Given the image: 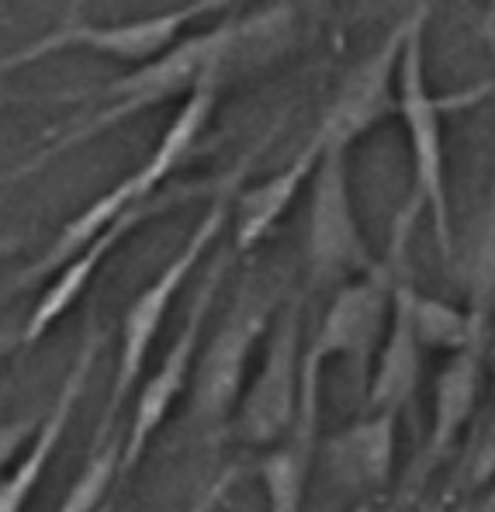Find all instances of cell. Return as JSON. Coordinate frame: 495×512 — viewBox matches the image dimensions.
I'll return each instance as SVG.
<instances>
[{"label": "cell", "instance_id": "6da1fadb", "mask_svg": "<svg viewBox=\"0 0 495 512\" xmlns=\"http://www.w3.org/2000/svg\"><path fill=\"white\" fill-rule=\"evenodd\" d=\"M281 125H284V118H277V122L257 139V146L246 149L243 160L222 173V187L212 194L205 215H201V222L191 229V236L180 246V253L129 301V308H125V315H122V329H118V357H115V378H111V395H108V405H104L101 423H97V433H115L118 429V416H122L132 391L139 388L142 374H146L149 353H153L156 336L163 333V322H167L180 288H184L187 277L194 274V267L205 260V253L219 243L225 225L232 222V205H236V194L243 191L246 173L253 170L260 153L274 142Z\"/></svg>", "mask_w": 495, "mask_h": 512}, {"label": "cell", "instance_id": "7a4b0ae2", "mask_svg": "<svg viewBox=\"0 0 495 512\" xmlns=\"http://www.w3.org/2000/svg\"><path fill=\"white\" fill-rule=\"evenodd\" d=\"M229 52H232V21H222V25L208 28V32L191 35V39H180L174 49L163 52L160 59H153V63H146V66H135L132 73L118 77L115 84L97 90L101 108L90 111L87 118L73 122L70 128H63V132L45 149H39L32 160L14 167L11 173H4L0 184H14V180H21V177H32V173H39L49 160L70 153V149H77V146H87L90 139L104 135L108 128L129 122V118L142 115V111L160 108V104L177 101V97H191L205 80H222V84H229L232 80Z\"/></svg>", "mask_w": 495, "mask_h": 512}, {"label": "cell", "instance_id": "3957f363", "mask_svg": "<svg viewBox=\"0 0 495 512\" xmlns=\"http://www.w3.org/2000/svg\"><path fill=\"white\" fill-rule=\"evenodd\" d=\"M222 87H225L222 80H205L191 97H184V104H180L177 115L170 118L167 132L160 135L153 153H149L129 177L118 180L111 191H104L101 198L90 201L77 218H70V222L63 225V232L52 239L49 250L42 256H35V260L21 270L18 281H14V291L32 288V284H39V281H49L63 263H70L73 256L84 250L97 232L108 229L118 215L132 212V208L146 205V201H153L156 194L167 191V180L184 167L187 156L194 153V146H198L201 135H205L208 122H212L215 108H219Z\"/></svg>", "mask_w": 495, "mask_h": 512}, {"label": "cell", "instance_id": "277c9868", "mask_svg": "<svg viewBox=\"0 0 495 512\" xmlns=\"http://www.w3.org/2000/svg\"><path fill=\"white\" fill-rule=\"evenodd\" d=\"M433 0H423L419 21L409 35L399 66V118L405 128L412 153V194L423 198L426 215L433 222L437 250L444 263L454 267L457 260V236H454V212H450V187H447V149H444V118L454 111L475 108L485 97L495 94L492 80L457 90V94H433L426 80V25H430Z\"/></svg>", "mask_w": 495, "mask_h": 512}, {"label": "cell", "instance_id": "5b68a950", "mask_svg": "<svg viewBox=\"0 0 495 512\" xmlns=\"http://www.w3.org/2000/svg\"><path fill=\"white\" fill-rule=\"evenodd\" d=\"M277 312H281L277 291L246 288L222 315L208 343H201L191 378V419L205 443H219L229 433L239 398L246 391L253 353L260 350V343H267Z\"/></svg>", "mask_w": 495, "mask_h": 512}, {"label": "cell", "instance_id": "8992f818", "mask_svg": "<svg viewBox=\"0 0 495 512\" xmlns=\"http://www.w3.org/2000/svg\"><path fill=\"white\" fill-rule=\"evenodd\" d=\"M378 256L357 218L350 184V149H326L309 184L305 267L312 288H343L378 267Z\"/></svg>", "mask_w": 495, "mask_h": 512}, {"label": "cell", "instance_id": "52a82bcc", "mask_svg": "<svg viewBox=\"0 0 495 512\" xmlns=\"http://www.w3.org/2000/svg\"><path fill=\"white\" fill-rule=\"evenodd\" d=\"M302 298L281 305L267 333L264 357L239 398V409L225 440H236L253 450H270L291 433L302 402Z\"/></svg>", "mask_w": 495, "mask_h": 512}, {"label": "cell", "instance_id": "ba28073f", "mask_svg": "<svg viewBox=\"0 0 495 512\" xmlns=\"http://www.w3.org/2000/svg\"><path fill=\"white\" fill-rule=\"evenodd\" d=\"M419 11H423V0H416L409 14H402L388 28L385 39L374 45L357 66H350L347 77L340 80L336 94L329 97V104L322 108L319 122L312 128V135H319L326 149H354L381 122L399 115V66L412 28L419 21Z\"/></svg>", "mask_w": 495, "mask_h": 512}, {"label": "cell", "instance_id": "9c48e42d", "mask_svg": "<svg viewBox=\"0 0 495 512\" xmlns=\"http://www.w3.org/2000/svg\"><path fill=\"white\" fill-rule=\"evenodd\" d=\"M232 267V253H222L215 260V267L208 270V277L201 281L198 295H194L191 308H187V319L180 326V333L174 336V343L167 346L160 367L139 384V395L132 405V419L125 429V447H122V485L129 481V474L139 468V461L146 457L153 436L160 433L163 423L170 419V412L177 409L180 395L187 391V384L194 378V364H198V350L205 340V326L208 315L215 308L219 288Z\"/></svg>", "mask_w": 495, "mask_h": 512}, {"label": "cell", "instance_id": "30bf717a", "mask_svg": "<svg viewBox=\"0 0 495 512\" xmlns=\"http://www.w3.org/2000/svg\"><path fill=\"white\" fill-rule=\"evenodd\" d=\"M225 4H232V0H191V4H184V7H174V11L149 14V18H135V21H115V25H90V21H80V18L63 21L56 32L28 42L25 49L0 56V73L32 66V63H39V59L56 56V52H66V49H87V52H97V56L118 59V63L146 66V63H153V59H160L163 52L174 49L191 21L219 11Z\"/></svg>", "mask_w": 495, "mask_h": 512}, {"label": "cell", "instance_id": "8fae6325", "mask_svg": "<svg viewBox=\"0 0 495 512\" xmlns=\"http://www.w3.org/2000/svg\"><path fill=\"white\" fill-rule=\"evenodd\" d=\"M222 187V177L215 180H198V184H184V187H167L163 194H156L153 201H146V205L132 208V212L118 215L115 222L108 225L104 232H97L94 239L73 256L70 263H63V267L56 270V274L45 281V291L39 295V301L32 305V312L25 315V350H32V346H39L45 336L52 333V329L59 326V322L66 319V315L77 308V301L87 295V288L94 284L97 270L104 267V263L115 256L118 246L125 243L129 236L142 229V225H149L153 218L174 212L177 205H184V201L191 198H201V194H208L212 198L215 191Z\"/></svg>", "mask_w": 495, "mask_h": 512}, {"label": "cell", "instance_id": "7c38bea8", "mask_svg": "<svg viewBox=\"0 0 495 512\" xmlns=\"http://www.w3.org/2000/svg\"><path fill=\"white\" fill-rule=\"evenodd\" d=\"M485 350L489 343L475 340L464 350L450 353V360L444 364V371L437 374V388H433V423H430V436H426L423 450L416 454L409 468V478L402 481L399 495L388 509L402 512L409 502H416L423 495V488L430 485V478L437 474L440 464L450 457V450L461 443V436L468 433L471 419L478 412V398H482V388L489 381V371H485Z\"/></svg>", "mask_w": 495, "mask_h": 512}, {"label": "cell", "instance_id": "4fadbf2b", "mask_svg": "<svg viewBox=\"0 0 495 512\" xmlns=\"http://www.w3.org/2000/svg\"><path fill=\"white\" fill-rule=\"evenodd\" d=\"M101 350H104V333L90 322L77 353H73L70 367H66L63 381H59L56 398H52V405L42 412V423L35 429L32 443H28V450L14 461V468L0 481V512H25L32 495L39 492L45 471L52 468V461H56V454H59V443H63L73 416H77L80 398H84L87 384L94 378Z\"/></svg>", "mask_w": 495, "mask_h": 512}, {"label": "cell", "instance_id": "5bb4252c", "mask_svg": "<svg viewBox=\"0 0 495 512\" xmlns=\"http://www.w3.org/2000/svg\"><path fill=\"white\" fill-rule=\"evenodd\" d=\"M322 374L326 367L312 357L302 360V402L291 433L264 457H257L253 471L264 485L267 512H302L305 492H309L312 461L319 450V416H322Z\"/></svg>", "mask_w": 495, "mask_h": 512}, {"label": "cell", "instance_id": "9a60e30c", "mask_svg": "<svg viewBox=\"0 0 495 512\" xmlns=\"http://www.w3.org/2000/svg\"><path fill=\"white\" fill-rule=\"evenodd\" d=\"M395 457H399V416L392 412H367L322 443L329 478L354 499H378L381 492H388L395 478Z\"/></svg>", "mask_w": 495, "mask_h": 512}, {"label": "cell", "instance_id": "2e32d148", "mask_svg": "<svg viewBox=\"0 0 495 512\" xmlns=\"http://www.w3.org/2000/svg\"><path fill=\"white\" fill-rule=\"evenodd\" d=\"M409 253V250H405ZM405 253L399 256V274H395V295H392V319L385 329V343H381L378 357H374L371 381L364 388L367 412H392L402 416L412 402H416L419 381H423V343L412 326V274Z\"/></svg>", "mask_w": 495, "mask_h": 512}, {"label": "cell", "instance_id": "e0dca14e", "mask_svg": "<svg viewBox=\"0 0 495 512\" xmlns=\"http://www.w3.org/2000/svg\"><path fill=\"white\" fill-rule=\"evenodd\" d=\"M322 146L319 135H309V142L302 146V153L288 163L284 170H277L274 177L260 180V184H250L236 194V205H232V250L236 253H250L257 250L260 243L277 229L284 215L291 212L298 191L305 184H312V173L319 167Z\"/></svg>", "mask_w": 495, "mask_h": 512}, {"label": "cell", "instance_id": "ac0fdd59", "mask_svg": "<svg viewBox=\"0 0 495 512\" xmlns=\"http://www.w3.org/2000/svg\"><path fill=\"white\" fill-rule=\"evenodd\" d=\"M464 308H468L475 329L492 340L495 329V173L489 184V198L478 215L475 236L464 256Z\"/></svg>", "mask_w": 495, "mask_h": 512}, {"label": "cell", "instance_id": "d6986e66", "mask_svg": "<svg viewBox=\"0 0 495 512\" xmlns=\"http://www.w3.org/2000/svg\"><path fill=\"white\" fill-rule=\"evenodd\" d=\"M409 305H412V326H416V336H419V343H423V350L457 353L475 340L489 343V336H485L482 329H475L468 308H457L444 298L426 295L416 284H412V291H409Z\"/></svg>", "mask_w": 495, "mask_h": 512}, {"label": "cell", "instance_id": "ffe728a7", "mask_svg": "<svg viewBox=\"0 0 495 512\" xmlns=\"http://www.w3.org/2000/svg\"><path fill=\"white\" fill-rule=\"evenodd\" d=\"M122 447L125 440H118V429L115 433H94L84 471L77 474V481L63 495L56 512H101L111 488L122 485Z\"/></svg>", "mask_w": 495, "mask_h": 512}, {"label": "cell", "instance_id": "44dd1931", "mask_svg": "<svg viewBox=\"0 0 495 512\" xmlns=\"http://www.w3.org/2000/svg\"><path fill=\"white\" fill-rule=\"evenodd\" d=\"M450 481H457L464 495H475L495 481V416L482 429H475L468 440V450L461 457V468Z\"/></svg>", "mask_w": 495, "mask_h": 512}, {"label": "cell", "instance_id": "7402d4cb", "mask_svg": "<svg viewBox=\"0 0 495 512\" xmlns=\"http://www.w3.org/2000/svg\"><path fill=\"white\" fill-rule=\"evenodd\" d=\"M42 416H4L0 412V481H4V474L14 468V461L21 457V447H28L35 436V429H39Z\"/></svg>", "mask_w": 495, "mask_h": 512}, {"label": "cell", "instance_id": "603a6c76", "mask_svg": "<svg viewBox=\"0 0 495 512\" xmlns=\"http://www.w3.org/2000/svg\"><path fill=\"white\" fill-rule=\"evenodd\" d=\"M239 474H243L239 464H225L222 471H215L212 478L205 481V488L194 495V502H191V509H187V512H222L225 499H229V492L236 488Z\"/></svg>", "mask_w": 495, "mask_h": 512}, {"label": "cell", "instance_id": "cb8c5ba5", "mask_svg": "<svg viewBox=\"0 0 495 512\" xmlns=\"http://www.w3.org/2000/svg\"><path fill=\"white\" fill-rule=\"evenodd\" d=\"M25 350V319L21 322H0V367L7 357Z\"/></svg>", "mask_w": 495, "mask_h": 512}, {"label": "cell", "instance_id": "d4e9b609", "mask_svg": "<svg viewBox=\"0 0 495 512\" xmlns=\"http://www.w3.org/2000/svg\"><path fill=\"white\" fill-rule=\"evenodd\" d=\"M295 7V14L302 18V25H319L322 18H329L333 0H288Z\"/></svg>", "mask_w": 495, "mask_h": 512}, {"label": "cell", "instance_id": "484cf974", "mask_svg": "<svg viewBox=\"0 0 495 512\" xmlns=\"http://www.w3.org/2000/svg\"><path fill=\"white\" fill-rule=\"evenodd\" d=\"M461 495H464V492L457 488V481H450L444 492H440L437 499H433L423 512H454V506H457V499H461Z\"/></svg>", "mask_w": 495, "mask_h": 512}, {"label": "cell", "instance_id": "4316f807", "mask_svg": "<svg viewBox=\"0 0 495 512\" xmlns=\"http://www.w3.org/2000/svg\"><path fill=\"white\" fill-rule=\"evenodd\" d=\"M468 512H495V481L482 492L468 495Z\"/></svg>", "mask_w": 495, "mask_h": 512}, {"label": "cell", "instance_id": "83f0119b", "mask_svg": "<svg viewBox=\"0 0 495 512\" xmlns=\"http://www.w3.org/2000/svg\"><path fill=\"white\" fill-rule=\"evenodd\" d=\"M478 32H482L485 45H489L492 56H495V14H482V25H478Z\"/></svg>", "mask_w": 495, "mask_h": 512}, {"label": "cell", "instance_id": "f1b7e54d", "mask_svg": "<svg viewBox=\"0 0 495 512\" xmlns=\"http://www.w3.org/2000/svg\"><path fill=\"white\" fill-rule=\"evenodd\" d=\"M485 371H489V388H492V402H495V329H492L489 350H485Z\"/></svg>", "mask_w": 495, "mask_h": 512}, {"label": "cell", "instance_id": "f546056e", "mask_svg": "<svg viewBox=\"0 0 495 512\" xmlns=\"http://www.w3.org/2000/svg\"><path fill=\"white\" fill-rule=\"evenodd\" d=\"M21 243H25L21 236H0V260H4V256H11V253H18Z\"/></svg>", "mask_w": 495, "mask_h": 512}, {"label": "cell", "instance_id": "4dcf8cb0", "mask_svg": "<svg viewBox=\"0 0 495 512\" xmlns=\"http://www.w3.org/2000/svg\"><path fill=\"white\" fill-rule=\"evenodd\" d=\"M454 512H468V495H461V499H457V506H454Z\"/></svg>", "mask_w": 495, "mask_h": 512}, {"label": "cell", "instance_id": "1f68e13d", "mask_svg": "<svg viewBox=\"0 0 495 512\" xmlns=\"http://www.w3.org/2000/svg\"><path fill=\"white\" fill-rule=\"evenodd\" d=\"M485 4H489L485 7V14H495V0H485Z\"/></svg>", "mask_w": 495, "mask_h": 512}, {"label": "cell", "instance_id": "d6a6232c", "mask_svg": "<svg viewBox=\"0 0 495 512\" xmlns=\"http://www.w3.org/2000/svg\"><path fill=\"white\" fill-rule=\"evenodd\" d=\"M385 512H392V509H385Z\"/></svg>", "mask_w": 495, "mask_h": 512}]
</instances>
